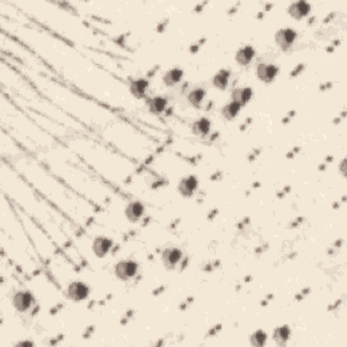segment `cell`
I'll use <instances>...</instances> for the list:
<instances>
[{
  "label": "cell",
  "mask_w": 347,
  "mask_h": 347,
  "mask_svg": "<svg viewBox=\"0 0 347 347\" xmlns=\"http://www.w3.org/2000/svg\"><path fill=\"white\" fill-rule=\"evenodd\" d=\"M138 272V263L132 259H123L118 262L114 267V274L118 280L131 281L133 280Z\"/></svg>",
  "instance_id": "obj_1"
},
{
  "label": "cell",
  "mask_w": 347,
  "mask_h": 347,
  "mask_svg": "<svg viewBox=\"0 0 347 347\" xmlns=\"http://www.w3.org/2000/svg\"><path fill=\"white\" fill-rule=\"evenodd\" d=\"M276 44L277 46L281 49V50H289L291 46L295 45L296 40H297V31L295 29H290V27H285V29H280V30L276 33Z\"/></svg>",
  "instance_id": "obj_2"
},
{
  "label": "cell",
  "mask_w": 347,
  "mask_h": 347,
  "mask_svg": "<svg viewBox=\"0 0 347 347\" xmlns=\"http://www.w3.org/2000/svg\"><path fill=\"white\" fill-rule=\"evenodd\" d=\"M280 72V68L277 67L276 64L271 63H261L257 67V76L261 82L270 84L277 79Z\"/></svg>",
  "instance_id": "obj_3"
},
{
  "label": "cell",
  "mask_w": 347,
  "mask_h": 347,
  "mask_svg": "<svg viewBox=\"0 0 347 347\" xmlns=\"http://www.w3.org/2000/svg\"><path fill=\"white\" fill-rule=\"evenodd\" d=\"M67 296L72 301H83L90 296V287L82 281H74L68 285Z\"/></svg>",
  "instance_id": "obj_4"
},
{
  "label": "cell",
  "mask_w": 347,
  "mask_h": 347,
  "mask_svg": "<svg viewBox=\"0 0 347 347\" xmlns=\"http://www.w3.org/2000/svg\"><path fill=\"white\" fill-rule=\"evenodd\" d=\"M34 297L29 290L16 291L12 297V305L18 312H26L33 306Z\"/></svg>",
  "instance_id": "obj_5"
},
{
  "label": "cell",
  "mask_w": 347,
  "mask_h": 347,
  "mask_svg": "<svg viewBox=\"0 0 347 347\" xmlns=\"http://www.w3.org/2000/svg\"><path fill=\"white\" fill-rule=\"evenodd\" d=\"M183 252L178 247H168L161 254V261L167 269H175L182 261Z\"/></svg>",
  "instance_id": "obj_6"
},
{
  "label": "cell",
  "mask_w": 347,
  "mask_h": 347,
  "mask_svg": "<svg viewBox=\"0 0 347 347\" xmlns=\"http://www.w3.org/2000/svg\"><path fill=\"white\" fill-rule=\"evenodd\" d=\"M114 243L107 236H98L93 243V251L95 257L105 258L112 251Z\"/></svg>",
  "instance_id": "obj_7"
},
{
  "label": "cell",
  "mask_w": 347,
  "mask_h": 347,
  "mask_svg": "<svg viewBox=\"0 0 347 347\" xmlns=\"http://www.w3.org/2000/svg\"><path fill=\"white\" fill-rule=\"evenodd\" d=\"M311 12V4L308 2H304V0H300V2H296V3H291L287 8V14L291 16L296 21H301L305 16L309 15Z\"/></svg>",
  "instance_id": "obj_8"
},
{
  "label": "cell",
  "mask_w": 347,
  "mask_h": 347,
  "mask_svg": "<svg viewBox=\"0 0 347 347\" xmlns=\"http://www.w3.org/2000/svg\"><path fill=\"white\" fill-rule=\"evenodd\" d=\"M198 189V179L194 175H189L186 178H183L178 185V190H179L182 197L190 198L194 195V193Z\"/></svg>",
  "instance_id": "obj_9"
},
{
  "label": "cell",
  "mask_w": 347,
  "mask_h": 347,
  "mask_svg": "<svg viewBox=\"0 0 347 347\" xmlns=\"http://www.w3.org/2000/svg\"><path fill=\"white\" fill-rule=\"evenodd\" d=\"M252 95H254V91H252V88L251 87H238V88H235V90L232 91L231 94V98H232V102H235V103H238V105H240L243 107V106H246L248 102L252 99Z\"/></svg>",
  "instance_id": "obj_10"
},
{
  "label": "cell",
  "mask_w": 347,
  "mask_h": 347,
  "mask_svg": "<svg viewBox=\"0 0 347 347\" xmlns=\"http://www.w3.org/2000/svg\"><path fill=\"white\" fill-rule=\"evenodd\" d=\"M148 88H150V82L142 78L133 79L131 84H129V91L137 99H141V98L145 97L147 93H148Z\"/></svg>",
  "instance_id": "obj_11"
},
{
  "label": "cell",
  "mask_w": 347,
  "mask_h": 347,
  "mask_svg": "<svg viewBox=\"0 0 347 347\" xmlns=\"http://www.w3.org/2000/svg\"><path fill=\"white\" fill-rule=\"evenodd\" d=\"M255 57V49L250 45H244L240 49H238V52L235 54L236 63L242 65V67H247L252 63Z\"/></svg>",
  "instance_id": "obj_12"
},
{
  "label": "cell",
  "mask_w": 347,
  "mask_h": 347,
  "mask_svg": "<svg viewBox=\"0 0 347 347\" xmlns=\"http://www.w3.org/2000/svg\"><path fill=\"white\" fill-rule=\"evenodd\" d=\"M125 216L131 223H137L144 216V205L138 201L129 202L125 209Z\"/></svg>",
  "instance_id": "obj_13"
},
{
  "label": "cell",
  "mask_w": 347,
  "mask_h": 347,
  "mask_svg": "<svg viewBox=\"0 0 347 347\" xmlns=\"http://www.w3.org/2000/svg\"><path fill=\"white\" fill-rule=\"evenodd\" d=\"M229 80H231V71L229 69H220V71L214 74L212 83L217 90L224 91L229 86Z\"/></svg>",
  "instance_id": "obj_14"
},
{
  "label": "cell",
  "mask_w": 347,
  "mask_h": 347,
  "mask_svg": "<svg viewBox=\"0 0 347 347\" xmlns=\"http://www.w3.org/2000/svg\"><path fill=\"white\" fill-rule=\"evenodd\" d=\"M147 105H148V110H150V113L159 116V114L166 112V108H167V106H168V101L166 97L156 95V97L151 98Z\"/></svg>",
  "instance_id": "obj_15"
},
{
  "label": "cell",
  "mask_w": 347,
  "mask_h": 347,
  "mask_svg": "<svg viewBox=\"0 0 347 347\" xmlns=\"http://www.w3.org/2000/svg\"><path fill=\"white\" fill-rule=\"evenodd\" d=\"M210 127H212V122H210L209 118L202 117V118H198V120L191 125V132H193L195 136L205 137L206 135H209Z\"/></svg>",
  "instance_id": "obj_16"
},
{
  "label": "cell",
  "mask_w": 347,
  "mask_h": 347,
  "mask_svg": "<svg viewBox=\"0 0 347 347\" xmlns=\"http://www.w3.org/2000/svg\"><path fill=\"white\" fill-rule=\"evenodd\" d=\"M183 79V71L180 68H171L163 76V83L167 87H174L179 84L180 80Z\"/></svg>",
  "instance_id": "obj_17"
},
{
  "label": "cell",
  "mask_w": 347,
  "mask_h": 347,
  "mask_svg": "<svg viewBox=\"0 0 347 347\" xmlns=\"http://www.w3.org/2000/svg\"><path fill=\"white\" fill-rule=\"evenodd\" d=\"M290 327L289 325H280V327H277L272 332V339L276 340L277 344H280V346H285V344L289 342L290 339Z\"/></svg>",
  "instance_id": "obj_18"
},
{
  "label": "cell",
  "mask_w": 347,
  "mask_h": 347,
  "mask_svg": "<svg viewBox=\"0 0 347 347\" xmlns=\"http://www.w3.org/2000/svg\"><path fill=\"white\" fill-rule=\"evenodd\" d=\"M206 98V90L205 88H201V87H198V88H194V90H191L187 95V101L190 102L191 106H194V107H199L202 105V102L205 101Z\"/></svg>",
  "instance_id": "obj_19"
},
{
  "label": "cell",
  "mask_w": 347,
  "mask_h": 347,
  "mask_svg": "<svg viewBox=\"0 0 347 347\" xmlns=\"http://www.w3.org/2000/svg\"><path fill=\"white\" fill-rule=\"evenodd\" d=\"M240 110H242V106L231 101L229 103L224 105V107L221 108V114H223V117H224L227 121H232L239 116Z\"/></svg>",
  "instance_id": "obj_20"
},
{
  "label": "cell",
  "mask_w": 347,
  "mask_h": 347,
  "mask_svg": "<svg viewBox=\"0 0 347 347\" xmlns=\"http://www.w3.org/2000/svg\"><path fill=\"white\" fill-rule=\"evenodd\" d=\"M267 342V334L263 330H257L254 334H251L250 343L254 347H263Z\"/></svg>",
  "instance_id": "obj_21"
}]
</instances>
